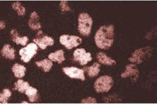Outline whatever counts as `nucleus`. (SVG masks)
Returning <instances> with one entry per match:
<instances>
[{"instance_id":"13","label":"nucleus","mask_w":157,"mask_h":104,"mask_svg":"<svg viewBox=\"0 0 157 104\" xmlns=\"http://www.w3.org/2000/svg\"><path fill=\"white\" fill-rule=\"evenodd\" d=\"M97 58L101 64L106 65H114L116 64L115 60L109 57L105 53L102 52H100L98 54Z\"/></svg>"},{"instance_id":"2","label":"nucleus","mask_w":157,"mask_h":104,"mask_svg":"<svg viewBox=\"0 0 157 104\" xmlns=\"http://www.w3.org/2000/svg\"><path fill=\"white\" fill-rule=\"evenodd\" d=\"M93 20L87 13H81L78 18V29L81 34L86 36L89 35L91 31Z\"/></svg>"},{"instance_id":"24","label":"nucleus","mask_w":157,"mask_h":104,"mask_svg":"<svg viewBox=\"0 0 157 104\" xmlns=\"http://www.w3.org/2000/svg\"><path fill=\"white\" fill-rule=\"evenodd\" d=\"M82 102L84 104H95V103H97V102L96 99L93 98V97H89L83 99Z\"/></svg>"},{"instance_id":"4","label":"nucleus","mask_w":157,"mask_h":104,"mask_svg":"<svg viewBox=\"0 0 157 104\" xmlns=\"http://www.w3.org/2000/svg\"><path fill=\"white\" fill-rule=\"evenodd\" d=\"M152 54V49L150 47L140 48L137 49L132 54V57L129 60L133 63L140 64L150 57Z\"/></svg>"},{"instance_id":"22","label":"nucleus","mask_w":157,"mask_h":104,"mask_svg":"<svg viewBox=\"0 0 157 104\" xmlns=\"http://www.w3.org/2000/svg\"><path fill=\"white\" fill-rule=\"evenodd\" d=\"M13 9L17 11L19 16H23L25 14V8L21 5V3L19 2H14L13 4Z\"/></svg>"},{"instance_id":"18","label":"nucleus","mask_w":157,"mask_h":104,"mask_svg":"<svg viewBox=\"0 0 157 104\" xmlns=\"http://www.w3.org/2000/svg\"><path fill=\"white\" fill-rule=\"evenodd\" d=\"M25 94L29 97L30 102H35L39 99L37 90L32 87H29V88L26 90Z\"/></svg>"},{"instance_id":"23","label":"nucleus","mask_w":157,"mask_h":104,"mask_svg":"<svg viewBox=\"0 0 157 104\" xmlns=\"http://www.w3.org/2000/svg\"><path fill=\"white\" fill-rule=\"evenodd\" d=\"M61 9L63 12H66V11H70V7L68 6V2L67 1H61L60 2Z\"/></svg>"},{"instance_id":"25","label":"nucleus","mask_w":157,"mask_h":104,"mask_svg":"<svg viewBox=\"0 0 157 104\" xmlns=\"http://www.w3.org/2000/svg\"><path fill=\"white\" fill-rule=\"evenodd\" d=\"M5 27H6V25L4 23V22L1 21V23H0V27H1V29H4L5 28Z\"/></svg>"},{"instance_id":"26","label":"nucleus","mask_w":157,"mask_h":104,"mask_svg":"<svg viewBox=\"0 0 157 104\" xmlns=\"http://www.w3.org/2000/svg\"><path fill=\"white\" fill-rule=\"evenodd\" d=\"M22 104H29V103L26 102H22Z\"/></svg>"},{"instance_id":"19","label":"nucleus","mask_w":157,"mask_h":104,"mask_svg":"<svg viewBox=\"0 0 157 104\" xmlns=\"http://www.w3.org/2000/svg\"><path fill=\"white\" fill-rule=\"evenodd\" d=\"M29 84L27 82L24 81L23 80H18L16 83H15V90L18 91V92L24 93L26 90L29 88Z\"/></svg>"},{"instance_id":"3","label":"nucleus","mask_w":157,"mask_h":104,"mask_svg":"<svg viewBox=\"0 0 157 104\" xmlns=\"http://www.w3.org/2000/svg\"><path fill=\"white\" fill-rule=\"evenodd\" d=\"M113 85V80L109 76H104L98 78L95 81L94 88L98 93L109 92Z\"/></svg>"},{"instance_id":"6","label":"nucleus","mask_w":157,"mask_h":104,"mask_svg":"<svg viewBox=\"0 0 157 104\" xmlns=\"http://www.w3.org/2000/svg\"><path fill=\"white\" fill-rule=\"evenodd\" d=\"M82 40L81 38L75 35H63L60 37V42L67 48L71 49L81 44Z\"/></svg>"},{"instance_id":"8","label":"nucleus","mask_w":157,"mask_h":104,"mask_svg":"<svg viewBox=\"0 0 157 104\" xmlns=\"http://www.w3.org/2000/svg\"><path fill=\"white\" fill-rule=\"evenodd\" d=\"M73 59L76 62H79L81 65H85L92 59L91 54L87 53L84 48H78L73 53Z\"/></svg>"},{"instance_id":"5","label":"nucleus","mask_w":157,"mask_h":104,"mask_svg":"<svg viewBox=\"0 0 157 104\" xmlns=\"http://www.w3.org/2000/svg\"><path fill=\"white\" fill-rule=\"evenodd\" d=\"M38 47L36 44L31 43L25 48L20 49L19 54L21 56V60L24 63H28L36 55L37 52Z\"/></svg>"},{"instance_id":"7","label":"nucleus","mask_w":157,"mask_h":104,"mask_svg":"<svg viewBox=\"0 0 157 104\" xmlns=\"http://www.w3.org/2000/svg\"><path fill=\"white\" fill-rule=\"evenodd\" d=\"M34 42L41 49H46L47 46H52L54 44V39L44 34L42 31H39L36 35V37L34 39Z\"/></svg>"},{"instance_id":"12","label":"nucleus","mask_w":157,"mask_h":104,"mask_svg":"<svg viewBox=\"0 0 157 104\" xmlns=\"http://www.w3.org/2000/svg\"><path fill=\"white\" fill-rule=\"evenodd\" d=\"M15 51L10 44H6L1 50V54L3 56L11 60L14 59L15 57Z\"/></svg>"},{"instance_id":"11","label":"nucleus","mask_w":157,"mask_h":104,"mask_svg":"<svg viewBox=\"0 0 157 104\" xmlns=\"http://www.w3.org/2000/svg\"><path fill=\"white\" fill-rule=\"evenodd\" d=\"M29 26L34 30H37L40 28L41 25L39 22V17L36 12H33L30 15L29 22Z\"/></svg>"},{"instance_id":"21","label":"nucleus","mask_w":157,"mask_h":104,"mask_svg":"<svg viewBox=\"0 0 157 104\" xmlns=\"http://www.w3.org/2000/svg\"><path fill=\"white\" fill-rule=\"evenodd\" d=\"M12 93L9 89L6 88L3 91V92L0 95V102L1 104H6L7 101L11 97Z\"/></svg>"},{"instance_id":"17","label":"nucleus","mask_w":157,"mask_h":104,"mask_svg":"<svg viewBox=\"0 0 157 104\" xmlns=\"http://www.w3.org/2000/svg\"><path fill=\"white\" fill-rule=\"evenodd\" d=\"M12 69L16 78H21L25 76L26 68L24 66L19 64H15L13 66Z\"/></svg>"},{"instance_id":"10","label":"nucleus","mask_w":157,"mask_h":104,"mask_svg":"<svg viewBox=\"0 0 157 104\" xmlns=\"http://www.w3.org/2000/svg\"><path fill=\"white\" fill-rule=\"evenodd\" d=\"M139 70L136 65L133 64H129L126 66V70L121 74L122 78H126L130 76H133V81L135 82L138 78Z\"/></svg>"},{"instance_id":"16","label":"nucleus","mask_w":157,"mask_h":104,"mask_svg":"<svg viewBox=\"0 0 157 104\" xmlns=\"http://www.w3.org/2000/svg\"><path fill=\"white\" fill-rule=\"evenodd\" d=\"M100 67L101 66L100 64L98 63H95L93 65L90 67L84 68V70L88 72V75L90 77L92 78L98 75L100 71Z\"/></svg>"},{"instance_id":"9","label":"nucleus","mask_w":157,"mask_h":104,"mask_svg":"<svg viewBox=\"0 0 157 104\" xmlns=\"http://www.w3.org/2000/svg\"><path fill=\"white\" fill-rule=\"evenodd\" d=\"M64 74L69 76L70 78L78 79L82 81L85 80L84 70L78 69L76 67H64L63 68Z\"/></svg>"},{"instance_id":"15","label":"nucleus","mask_w":157,"mask_h":104,"mask_svg":"<svg viewBox=\"0 0 157 104\" xmlns=\"http://www.w3.org/2000/svg\"><path fill=\"white\" fill-rule=\"evenodd\" d=\"M48 58L54 62H58L59 64H61L66 59L64 57V51L62 49L58 50L55 53H50L49 55Z\"/></svg>"},{"instance_id":"20","label":"nucleus","mask_w":157,"mask_h":104,"mask_svg":"<svg viewBox=\"0 0 157 104\" xmlns=\"http://www.w3.org/2000/svg\"><path fill=\"white\" fill-rule=\"evenodd\" d=\"M36 64L39 67L43 68V70L45 72H47L49 71L52 69L53 64L52 61L47 59H45L41 61L36 62Z\"/></svg>"},{"instance_id":"1","label":"nucleus","mask_w":157,"mask_h":104,"mask_svg":"<svg viewBox=\"0 0 157 104\" xmlns=\"http://www.w3.org/2000/svg\"><path fill=\"white\" fill-rule=\"evenodd\" d=\"M114 30L113 25L103 26L98 29L95 35V44L98 48L108 49L114 42Z\"/></svg>"},{"instance_id":"14","label":"nucleus","mask_w":157,"mask_h":104,"mask_svg":"<svg viewBox=\"0 0 157 104\" xmlns=\"http://www.w3.org/2000/svg\"><path fill=\"white\" fill-rule=\"evenodd\" d=\"M11 34L13 41L16 43V44H21L23 46H25L27 44L29 41V38L27 37H20L18 35V32L14 29L11 30Z\"/></svg>"}]
</instances>
